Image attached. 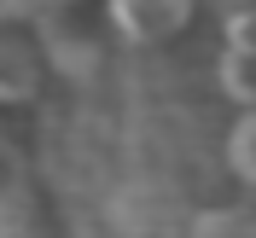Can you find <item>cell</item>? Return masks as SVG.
I'll return each mask as SVG.
<instances>
[{
  "mask_svg": "<svg viewBox=\"0 0 256 238\" xmlns=\"http://www.w3.org/2000/svg\"><path fill=\"white\" fill-rule=\"evenodd\" d=\"M47 81V41L41 23L0 6V105H35Z\"/></svg>",
  "mask_w": 256,
  "mask_h": 238,
  "instance_id": "obj_1",
  "label": "cell"
},
{
  "mask_svg": "<svg viewBox=\"0 0 256 238\" xmlns=\"http://www.w3.org/2000/svg\"><path fill=\"white\" fill-rule=\"evenodd\" d=\"M192 17H198V0H105V29L140 52L180 41Z\"/></svg>",
  "mask_w": 256,
  "mask_h": 238,
  "instance_id": "obj_2",
  "label": "cell"
},
{
  "mask_svg": "<svg viewBox=\"0 0 256 238\" xmlns=\"http://www.w3.org/2000/svg\"><path fill=\"white\" fill-rule=\"evenodd\" d=\"M216 87L239 111H256V6L227 17L222 29V58H216Z\"/></svg>",
  "mask_w": 256,
  "mask_h": 238,
  "instance_id": "obj_3",
  "label": "cell"
},
{
  "mask_svg": "<svg viewBox=\"0 0 256 238\" xmlns=\"http://www.w3.org/2000/svg\"><path fill=\"white\" fill-rule=\"evenodd\" d=\"M0 238H64V221L52 215V204L30 186L0 192Z\"/></svg>",
  "mask_w": 256,
  "mask_h": 238,
  "instance_id": "obj_4",
  "label": "cell"
},
{
  "mask_svg": "<svg viewBox=\"0 0 256 238\" xmlns=\"http://www.w3.org/2000/svg\"><path fill=\"white\" fill-rule=\"evenodd\" d=\"M192 238H256V209H244V204L204 209L192 221Z\"/></svg>",
  "mask_w": 256,
  "mask_h": 238,
  "instance_id": "obj_5",
  "label": "cell"
},
{
  "mask_svg": "<svg viewBox=\"0 0 256 238\" xmlns=\"http://www.w3.org/2000/svg\"><path fill=\"white\" fill-rule=\"evenodd\" d=\"M227 169L256 186V111H239V122L227 128Z\"/></svg>",
  "mask_w": 256,
  "mask_h": 238,
  "instance_id": "obj_6",
  "label": "cell"
},
{
  "mask_svg": "<svg viewBox=\"0 0 256 238\" xmlns=\"http://www.w3.org/2000/svg\"><path fill=\"white\" fill-rule=\"evenodd\" d=\"M35 17H58V12H82V6H94V0H30Z\"/></svg>",
  "mask_w": 256,
  "mask_h": 238,
  "instance_id": "obj_7",
  "label": "cell"
}]
</instances>
